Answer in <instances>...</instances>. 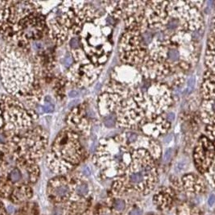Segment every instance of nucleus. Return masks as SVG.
<instances>
[{
	"instance_id": "obj_1",
	"label": "nucleus",
	"mask_w": 215,
	"mask_h": 215,
	"mask_svg": "<svg viewBox=\"0 0 215 215\" xmlns=\"http://www.w3.org/2000/svg\"><path fill=\"white\" fill-rule=\"evenodd\" d=\"M174 102L173 93L166 83L151 81L148 86L135 88L115 110L116 127L139 131L146 122L168 111Z\"/></svg>"
},
{
	"instance_id": "obj_2",
	"label": "nucleus",
	"mask_w": 215,
	"mask_h": 215,
	"mask_svg": "<svg viewBox=\"0 0 215 215\" xmlns=\"http://www.w3.org/2000/svg\"><path fill=\"white\" fill-rule=\"evenodd\" d=\"M30 49L16 46L5 48L0 59V80L4 89L12 97L23 99L40 84L36 77Z\"/></svg>"
},
{
	"instance_id": "obj_3",
	"label": "nucleus",
	"mask_w": 215,
	"mask_h": 215,
	"mask_svg": "<svg viewBox=\"0 0 215 215\" xmlns=\"http://www.w3.org/2000/svg\"><path fill=\"white\" fill-rule=\"evenodd\" d=\"M100 16L89 2H62L46 16L48 36L55 45H64L69 37L79 36L85 23Z\"/></svg>"
},
{
	"instance_id": "obj_4",
	"label": "nucleus",
	"mask_w": 215,
	"mask_h": 215,
	"mask_svg": "<svg viewBox=\"0 0 215 215\" xmlns=\"http://www.w3.org/2000/svg\"><path fill=\"white\" fill-rule=\"evenodd\" d=\"M109 18L101 15L87 22L78 36L87 59L99 67H104L113 51V23Z\"/></svg>"
},
{
	"instance_id": "obj_5",
	"label": "nucleus",
	"mask_w": 215,
	"mask_h": 215,
	"mask_svg": "<svg viewBox=\"0 0 215 215\" xmlns=\"http://www.w3.org/2000/svg\"><path fill=\"white\" fill-rule=\"evenodd\" d=\"M158 179L155 160L144 149H136L132 151L131 162L123 174L114 179L113 188L124 191L136 189L148 192L154 188Z\"/></svg>"
},
{
	"instance_id": "obj_6",
	"label": "nucleus",
	"mask_w": 215,
	"mask_h": 215,
	"mask_svg": "<svg viewBox=\"0 0 215 215\" xmlns=\"http://www.w3.org/2000/svg\"><path fill=\"white\" fill-rule=\"evenodd\" d=\"M85 155L80 136L68 127L60 131L47 154L49 168L57 174H65L78 165Z\"/></svg>"
},
{
	"instance_id": "obj_7",
	"label": "nucleus",
	"mask_w": 215,
	"mask_h": 215,
	"mask_svg": "<svg viewBox=\"0 0 215 215\" xmlns=\"http://www.w3.org/2000/svg\"><path fill=\"white\" fill-rule=\"evenodd\" d=\"M132 149L122 134L100 140L94 155V162L106 175L122 176L132 158Z\"/></svg>"
},
{
	"instance_id": "obj_8",
	"label": "nucleus",
	"mask_w": 215,
	"mask_h": 215,
	"mask_svg": "<svg viewBox=\"0 0 215 215\" xmlns=\"http://www.w3.org/2000/svg\"><path fill=\"white\" fill-rule=\"evenodd\" d=\"M46 35V16L42 12H37L24 16L14 24L6 40L11 45L30 49L32 43L41 40Z\"/></svg>"
},
{
	"instance_id": "obj_9",
	"label": "nucleus",
	"mask_w": 215,
	"mask_h": 215,
	"mask_svg": "<svg viewBox=\"0 0 215 215\" xmlns=\"http://www.w3.org/2000/svg\"><path fill=\"white\" fill-rule=\"evenodd\" d=\"M0 108L3 118V127L8 131L19 135L35 125L38 114L27 108L18 98L11 95L0 97Z\"/></svg>"
},
{
	"instance_id": "obj_10",
	"label": "nucleus",
	"mask_w": 215,
	"mask_h": 215,
	"mask_svg": "<svg viewBox=\"0 0 215 215\" xmlns=\"http://www.w3.org/2000/svg\"><path fill=\"white\" fill-rule=\"evenodd\" d=\"M48 143L47 132L40 126L33 125L18 136L13 151V159L36 163L45 153Z\"/></svg>"
},
{
	"instance_id": "obj_11",
	"label": "nucleus",
	"mask_w": 215,
	"mask_h": 215,
	"mask_svg": "<svg viewBox=\"0 0 215 215\" xmlns=\"http://www.w3.org/2000/svg\"><path fill=\"white\" fill-rule=\"evenodd\" d=\"M203 6V1H168V15L179 24L177 31L201 32L205 27L201 12Z\"/></svg>"
},
{
	"instance_id": "obj_12",
	"label": "nucleus",
	"mask_w": 215,
	"mask_h": 215,
	"mask_svg": "<svg viewBox=\"0 0 215 215\" xmlns=\"http://www.w3.org/2000/svg\"><path fill=\"white\" fill-rule=\"evenodd\" d=\"M147 53V45L142 33L136 31H124L118 43V57L122 64L139 68Z\"/></svg>"
},
{
	"instance_id": "obj_13",
	"label": "nucleus",
	"mask_w": 215,
	"mask_h": 215,
	"mask_svg": "<svg viewBox=\"0 0 215 215\" xmlns=\"http://www.w3.org/2000/svg\"><path fill=\"white\" fill-rule=\"evenodd\" d=\"M136 87H128L109 79L102 87L97 100L99 114L106 117L114 114L118 106L131 94Z\"/></svg>"
},
{
	"instance_id": "obj_14",
	"label": "nucleus",
	"mask_w": 215,
	"mask_h": 215,
	"mask_svg": "<svg viewBox=\"0 0 215 215\" xmlns=\"http://www.w3.org/2000/svg\"><path fill=\"white\" fill-rule=\"evenodd\" d=\"M104 67L96 66L89 60L73 62L66 70L64 77L67 83L76 88H87L98 80Z\"/></svg>"
},
{
	"instance_id": "obj_15",
	"label": "nucleus",
	"mask_w": 215,
	"mask_h": 215,
	"mask_svg": "<svg viewBox=\"0 0 215 215\" xmlns=\"http://www.w3.org/2000/svg\"><path fill=\"white\" fill-rule=\"evenodd\" d=\"M87 101L78 103L71 108L66 116V127L76 132L79 136L88 137L90 136L92 123L91 119L94 115Z\"/></svg>"
},
{
	"instance_id": "obj_16",
	"label": "nucleus",
	"mask_w": 215,
	"mask_h": 215,
	"mask_svg": "<svg viewBox=\"0 0 215 215\" xmlns=\"http://www.w3.org/2000/svg\"><path fill=\"white\" fill-rule=\"evenodd\" d=\"M168 1H147L144 8V15L148 29L163 31L171 17L167 10Z\"/></svg>"
},
{
	"instance_id": "obj_17",
	"label": "nucleus",
	"mask_w": 215,
	"mask_h": 215,
	"mask_svg": "<svg viewBox=\"0 0 215 215\" xmlns=\"http://www.w3.org/2000/svg\"><path fill=\"white\" fill-rule=\"evenodd\" d=\"M193 160L197 170L206 173L214 166V142L205 135L201 136L193 149Z\"/></svg>"
},
{
	"instance_id": "obj_18",
	"label": "nucleus",
	"mask_w": 215,
	"mask_h": 215,
	"mask_svg": "<svg viewBox=\"0 0 215 215\" xmlns=\"http://www.w3.org/2000/svg\"><path fill=\"white\" fill-rule=\"evenodd\" d=\"M121 134L125 142L131 148L134 150L140 148L144 149L151 154L155 160L160 158L162 155V148L156 140L135 131L125 130L124 131L121 132Z\"/></svg>"
},
{
	"instance_id": "obj_19",
	"label": "nucleus",
	"mask_w": 215,
	"mask_h": 215,
	"mask_svg": "<svg viewBox=\"0 0 215 215\" xmlns=\"http://www.w3.org/2000/svg\"><path fill=\"white\" fill-rule=\"evenodd\" d=\"M110 79L126 86L138 87L142 83L143 77L138 68L129 64H121L112 69Z\"/></svg>"
},
{
	"instance_id": "obj_20",
	"label": "nucleus",
	"mask_w": 215,
	"mask_h": 215,
	"mask_svg": "<svg viewBox=\"0 0 215 215\" xmlns=\"http://www.w3.org/2000/svg\"><path fill=\"white\" fill-rule=\"evenodd\" d=\"M171 124L172 123L168 119L166 113H164L146 122L141 126L139 131L144 136L157 140V139L165 136L168 132Z\"/></svg>"
},
{
	"instance_id": "obj_21",
	"label": "nucleus",
	"mask_w": 215,
	"mask_h": 215,
	"mask_svg": "<svg viewBox=\"0 0 215 215\" xmlns=\"http://www.w3.org/2000/svg\"><path fill=\"white\" fill-rule=\"evenodd\" d=\"M18 136L4 128L3 126L0 129V170L8 165L10 159H13V151Z\"/></svg>"
},
{
	"instance_id": "obj_22",
	"label": "nucleus",
	"mask_w": 215,
	"mask_h": 215,
	"mask_svg": "<svg viewBox=\"0 0 215 215\" xmlns=\"http://www.w3.org/2000/svg\"><path fill=\"white\" fill-rule=\"evenodd\" d=\"M75 182V179L69 180L64 176H60L52 179L49 184L50 194L55 200L62 201L68 199L71 195L72 186Z\"/></svg>"
},
{
	"instance_id": "obj_23",
	"label": "nucleus",
	"mask_w": 215,
	"mask_h": 215,
	"mask_svg": "<svg viewBox=\"0 0 215 215\" xmlns=\"http://www.w3.org/2000/svg\"><path fill=\"white\" fill-rule=\"evenodd\" d=\"M214 72L205 69L201 86V94L202 100H214L215 96Z\"/></svg>"
},
{
	"instance_id": "obj_24",
	"label": "nucleus",
	"mask_w": 215,
	"mask_h": 215,
	"mask_svg": "<svg viewBox=\"0 0 215 215\" xmlns=\"http://www.w3.org/2000/svg\"><path fill=\"white\" fill-rule=\"evenodd\" d=\"M214 28L212 27V29L208 36L206 50L205 53V69L214 72L215 64V52H214Z\"/></svg>"
},
{
	"instance_id": "obj_25",
	"label": "nucleus",
	"mask_w": 215,
	"mask_h": 215,
	"mask_svg": "<svg viewBox=\"0 0 215 215\" xmlns=\"http://www.w3.org/2000/svg\"><path fill=\"white\" fill-rule=\"evenodd\" d=\"M200 116L205 124H214V100H202Z\"/></svg>"
},
{
	"instance_id": "obj_26",
	"label": "nucleus",
	"mask_w": 215,
	"mask_h": 215,
	"mask_svg": "<svg viewBox=\"0 0 215 215\" xmlns=\"http://www.w3.org/2000/svg\"><path fill=\"white\" fill-rule=\"evenodd\" d=\"M182 184L184 185L185 189H193V190H199L203 189L204 185L203 181H201L199 177H197L194 174H187L185 175L182 179Z\"/></svg>"
},
{
	"instance_id": "obj_27",
	"label": "nucleus",
	"mask_w": 215,
	"mask_h": 215,
	"mask_svg": "<svg viewBox=\"0 0 215 215\" xmlns=\"http://www.w3.org/2000/svg\"><path fill=\"white\" fill-rule=\"evenodd\" d=\"M67 81L65 79L64 76L58 75L54 79L53 83V90L55 92V94L58 99H63L65 97L66 91L65 87L67 86Z\"/></svg>"
},
{
	"instance_id": "obj_28",
	"label": "nucleus",
	"mask_w": 215,
	"mask_h": 215,
	"mask_svg": "<svg viewBox=\"0 0 215 215\" xmlns=\"http://www.w3.org/2000/svg\"><path fill=\"white\" fill-rule=\"evenodd\" d=\"M75 190L77 195L80 197H85L86 196L89 192V186L86 183H85V182L80 183L78 180H77L75 185Z\"/></svg>"
},
{
	"instance_id": "obj_29",
	"label": "nucleus",
	"mask_w": 215,
	"mask_h": 215,
	"mask_svg": "<svg viewBox=\"0 0 215 215\" xmlns=\"http://www.w3.org/2000/svg\"><path fill=\"white\" fill-rule=\"evenodd\" d=\"M60 64H62L64 68H66V70L73 64V59L71 54L69 53L68 50H65L64 54L60 57Z\"/></svg>"
},
{
	"instance_id": "obj_30",
	"label": "nucleus",
	"mask_w": 215,
	"mask_h": 215,
	"mask_svg": "<svg viewBox=\"0 0 215 215\" xmlns=\"http://www.w3.org/2000/svg\"><path fill=\"white\" fill-rule=\"evenodd\" d=\"M22 177H23L22 172L19 169V167H16V168H12L9 173V178L13 183H17V182L21 181Z\"/></svg>"
},
{
	"instance_id": "obj_31",
	"label": "nucleus",
	"mask_w": 215,
	"mask_h": 215,
	"mask_svg": "<svg viewBox=\"0 0 215 215\" xmlns=\"http://www.w3.org/2000/svg\"><path fill=\"white\" fill-rule=\"evenodd\" d=\"M103 123L108 128H111L116 126V118H115V114H110L108 116L103 118Z\"/></svg>"
},
{
	"instance_id": "obj_32",
	"label": "nucleus",
	"mask_w": 215,
	"mask_h": 215,
	"mask_svg": "<svg viewBox=\"0 0 215 215\" xmlns=\"http://www.w3.org/2000/svg\"><path fill=\"white\" fill-rule=\"evenodd\" d=\"M205 136L211 141L214 142V124L206 125Z\"/></svg>"
},
{
	"instance_id": "obj_33",
	"label": "nucleus",
	"mask_w": 215,
	"mask_h": 215,
	"mask_svg": "<svg viewBox=\"0 0 215 215\" xmlns=\"http://www.w3.org/2000/svg\"><path fill=\"white\" fill-rule=\"evenodd\" d=\"M187 161L185 160H179L177 164H176V166H175V170L177 173H181L183 171H185L187 168Z\"/></svg>"
},
{
	"instance_id": "obj_34",
	"label": "nucleus",
	"mask_w": 215,
	"mask_h": 215,
	"mask_svg": "<svg viewBox=\"0 0 215 215\" xmlns=\"http://www.w3.org/2000/svg\"><path fill=\"white\" fill-rule=\"evenodd\" d=\"M113 205H114V208L116 210L122 211V210H124L126 204H125L124 201L118 199V200H116L114 202Z\"/></svg>"
},
{
	"instance_id": "obj_35",
	"label": "nucleus",
	"mask_w": 215,
	"mask_h": 215,
	"mask_svg": "<svg viewBox=\"0 0 215 215\" xmlns=\"http://www.w3.org/2000/svg\"><path fill=\"white\" fill-rule=\"evenodd\" d=\"M173 148H168L166 151H164V156H163L164 161L165 163L169 162L172 157H173Z\"/></svg>"
},
{
	"instance_id": "obj_36",
	"label": "nucleus",
	"mask_w": 215,
	"mask_h": 215,
	"mask_svg": "<svg viewBox=\"0 0 215 215\" xmlns=\"http://www.w3.org/2000/svg\"><path fill=\"white\" fill-rule=\"evenodd\" d=\"M143 214V212L142 210L139 209V208H136V209H133L132 210H131L130 212V215H142Z\"/></svg>"
},
{
	"instance_id": "obj_37",
	"label": "nucleus",
	"mask_w": 215,
	"mask_h": 215,
	"mask_svg": "<svg viewBox=\"0 0 215 215\" xmlns=\"http://www.w3.org/2000/svg\"><path fill=\"white\" fill-rule=\"evenodd\" d=\"M82 173H83L85 176H90L91 174L90 168L88 166V165L84 166L83 168H82Z\"/></svg>"
},
{
	"instance_id": "obj_38",
	"label": "nucleus",
	"mask_w": 215,
	"mask_h": 215,
	"mask_svg": "<svg viewBox=\"0 0 215 215\" xmlns=\"http://www.w3.org/2000/svg\"><path fill=\"white\" fill-rule=\"evenodd\" d=\"M80 94V92L79 91L76 90H72L68 92V96L70 97V98H75V97H77L78 95Z\"/></svg>"
},
{
	"instance_id": "obj_39",
	"label": "nucleus",
	"mask_w": 215,
	"mask_h": 215,
	"mask_svg": "<svg viewBox=\"0 0 215 215\" xmlns=\"http://www.w3.org/2000/svg\"><path fill=\"white\" fill-rule=\"evenodd\" d=\"M214 201H215L214 195V194H211L210 196L209 197V199H208V204H209V205H210V206H213L214 204Z\"/></svg>"
},
{
	"instance_id": "obj_40",
	"label": "nucleus",
	"mask_w": 215,
	"mask_h": 215,
	"mask_svg": "<svg viewBox=\"0 0 215 215\" xmlns=\"http://www.w3.org/2000/svg\"><path fill=\"white\" fill-rule=\"evenodd\" d=\"M3 118L2 110L0 108V129L3 127Z\"/></svg>"
},
{
	"instance_id": "obj_41",
	"label": "nucleus",
	"mask_w": 215,
	"mask_h": 215,
	"mask_svg": "<svg viewBox=\"0 0 215 215\" xmlns=\"http://www.w3.org/2000/svg\"><path fill=\"white\" fill-rule=\"evenodd\" d=\"M104 215H111V214H104Z\"/></svg>"
}]
</instances>
